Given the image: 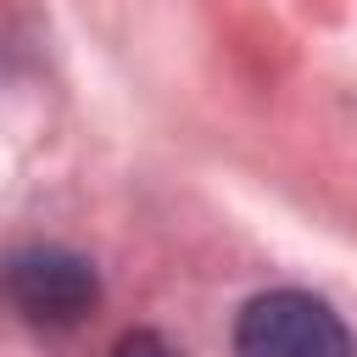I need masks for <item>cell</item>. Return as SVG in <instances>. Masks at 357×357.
Wrapping results in <instances>:
<instances>
[{
    "instance_id": "cell-1",
    "label": "cell",
    "mask_w": 357,
    "mask_h": 357,
    "mask_svg": "<svg viewBox=\"0 0 357 357\" xmlns=\"http://www.w3.org/2000/svg\"><path fill=\"white\" fill-rule=\"evenodd\" d=\"M234 357H351L340 312L307 290H268L234 324Z\"/></svg>"
},
{
    "instance_id": "cell-2",
    "label": "cell",
    "mask_w": 357,
    "mask_h": 357,
    "mask_svg": "<svg viewBox=\"0 0 357 357\" xmlns=\"http://www.w3.org/2000/svg\"><path fill=\"white\" fill-rule=\"evenodd\" d=\"M0 296L28 318V324H50L67 329L78 324L95 301H100V279L78 251L61 245H22L0 262Z\"/></svg>"
},
{
    "instance_id": "cell-3",
    "label": "cell",
    "mask_w": 357,
    "mask_h": 357,
    "mask_svg": "<svg viewBox=\"0 0 357 357\" xmlns=\"http://www.w3.org/2000/svg\"><path fill=\"white\" fill-rule=\"evenodd\" d=\"M112 357H178V351H173L162 335H151V329H134V335H123V340H117V351H112Z\"/></svg>"
}]
</instances>
